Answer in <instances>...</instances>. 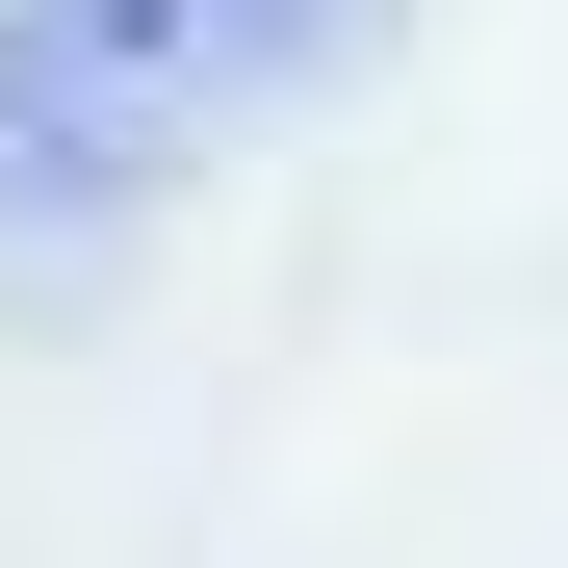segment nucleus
Returning a JSON list of instances; mask_svg holds the SVG:
<instances>
[{
  "mask_svg": "<svg viewBox=\"0 0 568 568\" xmlns=\"http://www.w3.org/2000/svg\"><path fill=\"white\" fill-rule=\"evenodd\" d=\"M388 27V0H0V233H130L181 155Z\"/></svg>",
  "mask_w": 568,
  "mask_h": 568,
  "instance_id": "nucleus-1",
  "label": "nucleus"
}]
</instances>
